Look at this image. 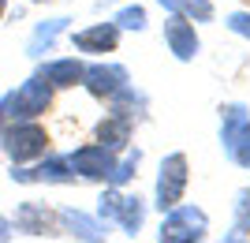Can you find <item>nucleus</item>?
<instances>
[{
    "label": "nucleus",
    "instance_id": "nucleus-1",
    "mask_svg": "<svg viewBox=\"0 0 250 243\" xmlns=\"http://www.w3.org/2000/svg\"><path fill=\"white\" fill-rule=\"evenodd\" d=\"M4 142H8V154L15 161H30L38 157V154H45V146H49V138H45V131L38 124H15L4 131Z\"/></svg>",
    "mask_w": 250,
    "mask_h": 243
},
{
    "label": "nucleus",
    "instance_id": "nucleus-2",
    "mask_svg": "<svg viewBox=\"0 0 250 243\" xmlns=\"http://www.w3.org/2000/svg\"><path fill=\"white\" fill-rule=\"evenodd\" d=\"M11 109H15L11 116H38V112H45L49 109V86L42 79H30L19 94L11 97Z\"/></svg>",
    "mask_w": 250,
    "mask_h": 243
},
{
    "label": "nucleus",
    "instance_id": "nucleus-3",
    "mask_svg": "<svg viewBox=\"0 0 250 243\" xmlns=\"http://www.w3.org/2000/svg\"><path fill=\"white\" fill-rule=\"evenodd\" d=\"M45 75H49L56 86H63V79H71V83H75L83 71H79V64H75V60H63V64H52V67H45Z\"/></svg>",
    "mask_w": 250,
    "mask_h": 243
},
{
    "label": "nucleus",
    "instance_id": "nucleus-4",
    "mask_svg": "<svg viewBox=\"0 0 250 243\" xmlns=\"http://www.w3.org/2000/svg\"><path fill=\"white\" fill-rule=\"evenodd\" d=\"M75 42L83 45V49H94V45H112V42H116V34H112V30H104V26H101V30L79 34V38H75Z\"/></svg>",
    "mask_w": 250,
    "mask_h": 243
}]
</instances>
